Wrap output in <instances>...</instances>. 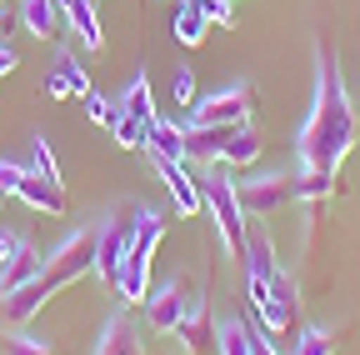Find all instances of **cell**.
<instances>
[{
  "label": "cell",
  "mask_w": 360,
  "mask_h": 355,
  "mask_svg": "<svg viewBox=\"0 0 360 355\" xmlns=\"http://www.w3.org/2000/svg\"><path fill=\"white\" fill-rule=\"evenodd\" d=\"M360 141V120L345 96V75L326 46H315V91H310V115L295 136V160L300 175H335L345 155Z\"/></svg>",
  "instance_id": "cell-1"
},
{
  "label": "cell",
  "mask_w": 360,
  "mask_h": 355,
  "mask_svg": "<svg viewBox=\"0 0 360 355\" xmlns=\"http://www.w3.org/2000/svg\"><path fill=\"white\" fill-rule=\"evenodd\" d=\"M200 200H205V215L215 220L220 231V245H225V260H240L245 255V210H240V195H236V181H231V165H205L200 175Z\"/></svg>",
  "instance_id": "cell-2"
},
{
  "label": "cell",
  "mask_w": 360,
  "mask_h": 355,
  "mask_svg": "<svg viewBox=\"0 0 360 355\" xmlns=\"http://www.w3.org/2000/svg\"><path fill=\"white\" fill-rule=\"evenodd\" d=\"M80 276H96V226H80V231H70L51 255H45V271L35 276L45 290H65V285H75Z\"/></svg>",
  "instance_id": "cell-3"
},
{
  "label": "cell",
  "mask_w": 360,
  "mask_h": 355,
  "mask_svg": "<svg viewBox=\"0 0 360 355\" xmlns=\"http://www.w3.org/2000/svg\"><path fill=\"white\" fill-rule=\"evenodd\" d=\"M250 115H255V91H250L245 80L225 85V91L200 96V101L186 110L191 125H250Z\"/></svg>",
  "instance_id": "cell-4"
},
{
  "label": "cell",
  "mask_w": 360,
  "mask_h": 355,
  "mask_svg": "<svg viewBox=\"0 0 360 355\" xmlns=\"http://www.w3.org/2000/svg\"><path fill=\"white\" fill-rule=\"evenodd\" d=\"M0 191L6 195H20L30 210H40V215H60L65 210V191L56 186V181H45L40 170H25V165H15V160H0Z\"/></svg>",
  "instance_id": "cell-5"
},
{
  "label": "cell",
  "mask_w": 360,
  "mask_h": 355,
  "mask_svg": "<svg viewBox=\"0 0 360 355\" xmlns=\"http://www.w3.org/2000/svg\"><path fill=\"white\" fill-rule=\"evenodd\" d=\"M236 195H240L245 220H270L295 200V181L290 175H255V181H236Z\"/></svg>",
  "instance_id": "cell-6"
},
{
  "label": "cell",
  "mask_w": 360,
  "mask_h": 355,
  "mask_svg": "<svg viewBox=\"0 0 360 355\" xmlns=\"http://www.w3.org/2000/svg\"><path fill=\"white\" fill-rule=\"evenodd\" d=\"M260 325L276 335V340H295L300 335V295H295V280L290 276H276L265 290V305L255 310Z\"/></svg>",
  "instance_id": "cell-7"
},
{
  "label": "cell",
  "mask_w": 360,
  "mask_h": 355,
  "mask_svg": "<svg viewBox=\"0 0 360 355\" xmlns=\"http://www.w3.org/2000/svg\"><path fill=\"white\" fill-rule=\"evenodd\" d=\"M186 310H191V295H186V280H160L150 295H146V325L155 335H175L180 321H186Z\"/></svg>",
  "instance_id": "cell-8"
},
{
  "label": "cell",
  "mask_w": 360,
  "mask_h": 355,
  "mask_svg": "<svg viewBox=\"0 0 360 355\" xmlns=\"http://www.w3.org/2000/svg\"><path fill=\"white\" fill-rule=\"evenodd\" d=\"M130 231H135V226H125V220H115V215H105L101 226H96V276H101L105 285H115L120 265H125V255H130Z\"/></svg>",
  "instance_id": "cell-9"
},
{
  "label": "cell",
  "mask_w": 360,
  "mask_h": 355,
  "mask_svg": "<svg viewBox=\"0 0 360 355\" xmlns=\"http://www.w3.org/2000/svg\"><path fill=\"white\" fill-rule=\"evenodd\" d=\"M155 170H160V181H165V191H170V200H175L180 215H200V210H205L200 181L186 170V160H155Z\"/></svg>",
  "instance_id": "cell-10"
},
{
  "label": "cell",
  "mask_w": 360,
  "mask_h": 355,
  "mask_svg": "<svg viewBox=\"0 0 360 355\" xmlns=\"http://www.w3.org/2000/svg\"><path fill=\"white\" fill-rule=\"evenodd\" d=\"M96 355H146V340H141V330H135V321L125 316V310L105 316L101 340H96Z\"/></svg>",
  "instance_id": "cell-11"
},
{
  "label": "cell",
  "mask_w": 360,
  "mask_h": 355,
  "mask_svg": "<svg viewBox=\"0 0 360 355\" xmlns=\"http://www.w3.org/2000/svg\"><path fill=\"white\" fill-rule=\"evenodd\" d=\"M40 271H45V255H40V250H35V245L20 235L15 255H11L6 265H0V295H15V290H20V285H30Z\"/></svg>",
  "instance_id": "cell-12"
},
{
  "label": "cell",
  "mask_w": 360,
  "mask_h": 355,
  "mask_svg": "<svg viewBox=\"0 0 360 355\" xmlns=\"http://www.w3.org/2000/svg\"><path fill=\"white\" fill-rule=\"evenodd\" d=\"M236 136V125H191L186 120V160H200V165H215L225 155V141Z\"/></svg>",
  "instance_id": "cell-13"
},
{
  "label": "cell",
  "mask_w": 360,
  "mask_h": 355,
  "mask_svg": "<svg viewBox=\"0 0 360 355\" xmlns=\"http://www.w3.org/2000/svg\"><path fill=\"white\" fill-rule=\"evenodd\" d=\"M45 96H56V101H70V96H90V75H85V65L75 60V56H56V70L45 75Z\"/></svg>",
  "instance_id": "cell-14"
},
{
  "label": "cell",
  "mask_w": 360,
  "mask_h": 355,
  "mask_svg": "<svg viewBox=\"0 0 360 355\" xmlns=\"http://www.w3.org/2000/svg\"><path fill=\"white\" fill-rule=\"evenodd\" d=\"M20 25H25V35H35V40H56L60 25H65L60 0H20Z\"/></svg>",
  "instance_id": "cell-15"
},
{
  "label": "cell",
  "mask_w": 360,
  "mask_h": 355,
  "mask_svg": "<svg viewBox=\"0 0 360 355\" xmlns=\"http://www.w3.org/2000/svg\"><path fill=\"white\" fill-rule=\"evenodd\" d=\"M240 265H245V276H255V280H276V276H281V265H276V245H270V235H265V231L245 226V255H240Z\"/></svg>",
  "instance_id": "cell-16"
},
{
  "label": "cell",
  "mask_w": 360,
  "mask_h": 355,
  "mask_svg": "<svg viewBox=\"0 0 360 355\" xmlns=\"http://www.w3.org/2000/svg\"><path fill=\"white\" fill-rule=\"evenodd\" d=\"M60 15H65V25L85 40L90 51H101L105 46V30H101V15H96V6L90 0H60Z\"/></svg>",
  "instance_id": "cell-17"
},
{
  "label": "cell",
  "mask_w": 360,
  "mask_h": 355,
  "mask_svg": "<svg viewBox=\"0 0 360 355\" xmlns=\"http://www.w3.org/2000/svg\"><path fill=\"white\" fill-rule=\"evenodd\" d=\"M150 155L155 160H186V115H180V120L155 115V125H150Z\"/></svg>",
  "instance_id": "cell-18"
},
{
  "label": "cell",
  "mask_w": 360,
  "mask_h": 355,
  "mask_svg": "<svg viewBox=\"0 0 360 355\" xmlns=\"http://www.w3.org/2000/svg\"><path fill=\"white\" fill-rule=\"evenodd\" d=\"M170 30H175V40H180L186 51H195V46H205V30H210V20L200 15V6H195V0H175Z\"/></svg>",
  "instance_id": "cell-19"
},
{
  "label": "cell",
  "mask_w": 360,
  "mask_h": 355,
  "mask_svg": "<svg viewBox=\"0 0 360 355\" xmlns=\"http://www.w3.org/2000/svg\"><path fill=\"white\" fill-rule=\"evenodd\" d=\"M260 150H265L260 130H255V125H236V136L225 141V155H220V165H231V170H245V165H255V160H260Z\"/></svg>",
  "instance_id": "cell-20"
},
{
  "label": "cell",
  "mask_w": 360,
  "mask_h": 355,
  "mask_svg": "<svg viewBox=\"0 0 360 355\" xmlns=\"http://www.w3.org/2000/svg\"><path fill=\"white\" fill-rule=\"evenodd\" d=\"M120 110H125V115H135V120H146V125H155V115H160V110H155V96H150V80H146V70L125 85Z\"/></svg>",
  "instance_id": "cell-21"
},
{
  "label": "cell",
  "mask_w": 360,
  "mask_h": 355,
  "mask_svg": "<svg viewBox=\"0 0 360 355\" xmlns=\"http://www.w3.org/2000/svg\"><path fill=\"white\" fill-rule=\"evenodd\" d=\"M180 340H186V350H200L205 340H215V330H210V310H205V300H191V310H186V321H180V330H175Z\"/></svg>",
  "instance_id": "cell-22"
},
{
  "label": "cell",
  "mask_w": 360,
  "mask_h": 355,
  "mask_svg": "<svg viewBox=\"0 0 360 355\" xmlns=\"http://www.w3.org/2000/svg\"><path fill=\"white\" fill-rule=\"evenodd\" d=\"M110 136H115L120 150H150V125H146V120H135V115H125V110L115 115Z\"/></svg>",
  "instance_id": "cell-23"
},
{
  "label": "cell",
  "mask_w": 360,
  "mask_h": 355,
  "mask_svg": "<svg viewBox=\"0 0 360 355\" xmlns=\"http://www.w3.org/2000/svg\"><path fill=\"white\" fill-rule=\"evenodd\" d=\"M215 340H220V355H250V325L245 321H225L215 330Z\"/></svg>",
  "instance_id": "cell-24"
},
{
  "label": "cell",
  "mask_w": 360,
  "mask_h": 355,
  "mask_svg": "<svg viewBox=\"0 0 360 355\" xmlns=\"http://www.w3.org/2000/svg\"><path fill=\"white\" fill-rule=\"evenodd\" d=\"M335 195V175H300L295 181V200H310V205H321Z\"/></svg>",
  "instance_id": "cell-25"
},
{
  "label": "cell",
  "mask_w": 360,
  "mask_h": 355,
  "mask_svg": "<svg viewBox=\"0 0 360 355\" xmlns=\"http://www.w3.org/2000/svg\"><path fill=\"white\" fill-rule=\"evenodd\" d=\"M290 355H335V335L321 330V325H310V330L295 335V350Z\"/></svg>",
  "instance_id": "cell-26"
},
{
  "label": "cell",
  "mask_w": 360,
  "mask_h": 355,
  "mask_svg": "<svg viewBox=\"0 0 360 355\" xmlns=\"http://www.w3.org/2000/svg\"><path fill=\"white\" fill-rule=\"evenodd\" d=\"M30 150H35V170L45 175V181H56V186L65 191V181H60V160H56L51 141H45V136H35V141H30Z\"/></svg>",
  "instance_id": "cell-27"
},
{
  "label": "cell",
  "mask_w": 360,
  "mask_h": 355,
  "mask_svg": "<svg viewBox=\"0 0 360 355\" xmlns=\"http://www.w3.org/2000/svg\"><path fill=\"white\" fill-rule=\"evenodd\" d=\"M170 96H175V105H180V110H191V105L200 101V96H195V70H191V65H180V70H175Z\"/></svg>",
  "instance_id": "cell-28"
},
{
  "label": "cell",
  "mask_w": 360,
  "mask_h": 355,
  "mask_svg": "<svg viewBox=\"0 0 360 355\" xmlns=\"http://www.w3.org/2000/svg\"><path fill=\"white\" fill-rule=\"evenodd\" d=\"M195 6H200V15L210 25H225V30L236 25V0H195Z\"/></svg>",
  "instance_id": "cell-29"
},
{
  "label": "cell",
  "mask_w": 360,
  "mask_h": 355,
  "mask_svg": "<svg viewBox=\"0 0 360 355\" xmlns=\"http://www.w3.org/2000/svg\"><path fill=\"white\" fill-rule=\"evenodd\" d=\"M85 115L96 120V125H115L120 105H115V101H105V96H96V91H90V96H85Z\"/></svg>",
  "instance_id": "cell-30"
},
{
  "label": "cell",
  "mask_w": 360,
  "mask_h": 355,
  "mask_svg": "<svg viewBox=\"0 0 360 355\" xmlns=\"http://www.w3.org/2000/svg\"><path fill=\"white\" fill-rule=\"evenodd\" d=\"M6 355H56L45 340H35V335H25V330H15L11 340H6Z\"/></svg>",
  "instance_id": "cell-31"
},
{
  "label": "cell",
  "mask_w": 360,
  "mask_h": 355,
  "mask_svg": "<svg viewBox=\"0 0 360 355\" xmlns=\"http://www.w3.org/2000/svg\"><path fill=\"white\" fill-rule=\"evenodd\" d=\"M250 355H281L276 335H270L265 325H250Z\"/></svg>",
  "instance_id": "cell-32"
},
{
  "label": "cell",
  "mask_w": 360,
  "mask_h": 355,
  "mask_svg": "<svg viewBox=\"0 0 360 355\" xmlns=\"http://www.w3.org/2000/svg\"><path fill=\"white\" fill-rule=\"evenodd\" d=\"M15 245H20V235H11V231H0V265H6V260L15 255Z\"/></svg>",
  "instance_id": "cell-33"
},
{
  "label": "cell",
  "mask_w": 360,
  "mask_h": 355,
  "mask_svg": "<svg viewBox=\"0 0 360 355\" xmlns=\"http://www.w3.org/2000/svg\"><path fill=\"white\" fill-rule=\"evenodd\" d=\"M15 65H20V56H15V51H11V46H0V75H11V70H15Z\"/></svg>",
  "instance_id": "cell-34"
},
{
  "label": "cell",
  "mask_w": 360,
  "mask_h": 355,
  "mask_svg": "<svg viewBox=\"0 0 360 355\" xmlns=\"http://www.w3.org/2000/svg\"><path fill=\"white\" fill-rule=\"evenodd\" d=\"M6 30H11V15H6V11H0V35H6Z\"/></svg>",
  "instance_id": "cell-35"
}]
</instances>
